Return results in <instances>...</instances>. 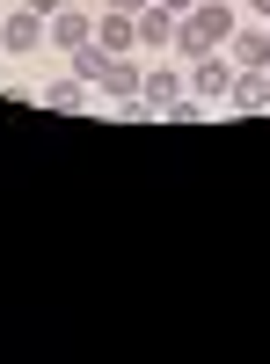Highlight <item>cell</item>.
Instances as JSON below:
<instances>
[{"label":"cell","mask_w":270,"mask_h":364,"mask_svg":"<svg viewBox=\"0 0 270 364\" xmlns=\"http://www.w3.org/2000/svg\"><path fill=\"white\" fill-rule=\"evenodd\" d=\"M234 22H242V15H234V0H197V8L175 22V51H183V58L219 51V44L234 37Z\"/></svg>","instance_id":"1"},{"label":"cell","mask_w":270,"mask_h":364,"mask_svg":"<svg viewBox=\"0 0 270 364\" xmlns=\"http://www.w3.org/2000/svg\"><path fill=\"white\" fill-rule=\"evenodd\" d=\"M183 95H190V80L175 73V66H154V73L139 80V95H132L125 109H132V117H168V102H183Z\"/></svg>","instance_id":"2"},{"label":"cell","mask_w":270,"mask_h":364,"mask_svg":"<svg viewBox=\"0 0 270 364\" xmlns=\"http://www.w3.org/2000/svg\"><path fill=\"white\" fill-rule=\"evenodd\" d=\"M227 58H234V73H263L270 66V22H234Z\"/></svg>","instance_id":"3"},{"label":"cell","mask_w":270,"mask_h":364,"mask_svg":"<svg viewBox=\"0 0 270 364\" xmlns=\"http://www.w3.org/2000/svg\"><path fill=\"white\" fill-rule=\"evenodd\" d=\"M190 87H197L204 102H227V95H234V58H219V51L190 58Z\"/></svg>","instance_id":"4"},{"label":"cell","mask_w":270,"mask_h":364,"mask_svg":"<svg viewBox=\"0 0 270 364\" xmlns=\"http://www.w3.org/2000/svg\"><path fill=\"white\" fill-rule=\"evenodd\" d=\"M0 37H8V51H37V44L51 37V22H44L37 8H15L8 22H0Z\"/></svg>","instance_id":"5"},{"label":"cell","mask_w":270,"mask_h":364,"mask_svg":"<svg viewBox=\"0 0 270 364\" xmlns=\"http://www.w3.org/2000/svg\"><path fill=\"white\" fill-rule=\"evenodd\" d=\"M139 80H146V73L132 66V51H110V66H103V80H95V87H103L110 102H132V95H139Z\"/></svg>","instance_id":"6"},{"label":"cell","mask_w":270,"mask_h":364,"mask_svg":"<svg viewBox=\"0 0 270 364\" xmlns=\"http://www.w3.org/2000/svg\"><path fill=\"white\" fill-rule=\"evenodd\" d=\"M88 37H95V15H88V8H58L51 15V44L58 51H81Z\"/></svg>","instance_id":"7"},{"label":"cell","mask_w":270,"mask_h":364,"mask_svg":"<svg viewBox=\"0 0 270 364\" xmlns=\"http://www.w3.org/2000/svg\"><path fill=\"white\" fill-rule=\"evenodd\" d=\"M95 44H103V51H139V15H117V8H103V22H95Z\"/></svg>","instance_id":"8"},{"label":"cell","mask_w":270,"mask_h":364,"mask_svg":"<svg viewBox=\"0 0 270 364\" xmlns=\"http://www.w3.org/2000/svg\"><path fill=\"white\" fill-rule=\"evenodd\" d=\"M175 22H183L175 8H161V0H146V8H139V44H175Z\"/></svg>","instance_id":"9"},{"label":"cell","mask_w":270,"mask_h":364,"mask_svg":"<svg viewBox=\"0 0 270 364\" xmlns=\"http://www.w3.org/2000/svg\"><path fill=\"white\" fill-rule=\"evenodd\" d=\"M234 102L242 109H270V73H234Z\"/></svg>","instance_id":"10"},{"label":"cell","mask_w":270,"mask_h":364,"mask_svg":"<svg viewBox=\"0 0 270 364\" xmlns=\"http://www.w3.org/2000/svg\"><path fill=\"white\" fill-rule=\"evenodd\" d=\"M44 102H51V109H81V102H88V80H81V73L51 80V87H44Z\"/></svg>","instance_id":"11"},{"label":"cell","mask_w":270,"mask_h":364,"mask_svg":"<svg viewBox=\"0 0 270 364\" xmlns=\"http://www.w3.org/2000/svg\"><path fill=\"white\" fill-rule=\"evenodd\" d=\"M103 66H110V51H103L95 37H88V44L73 51V73H81V80H103Z\"/></svg>","instance_id":"12"},{"label":"cell","mask_w":270,"mask_h":364,"mask_svg":"<svg viewBox=\"0 0 270 364\" xmlns=\"http://www.w3.org/2000/svg\"><path fill=\"white\" fill-rule=\"evenodd\" d=\"M22 8H37V15H44V22H51V15H58V8H66V0H22Z\"/></svg>","instance_id":"13"},{"label":"cell","mask_w":270,"mask_h":364,"mask_svg":"<svg viewBox=\"0 0 270 364\" xmlns=\"http://www.w3.org/2000/svg\"><path fill=\"white\" fill-rule=\"evenodd\" d=\"M103 8H117V15H139V8H146V0H103Z\"/></svg>","instance_id":"14"},{"label":"cell","mask_w":270,"mask_h":364,"mask_svg":"<svg viewBox=\"0 0 270 364\" xmlns=\"http://www.w3.org/2000/svg\"><path fill=\"white\" fill-rule=\"evenodd\" d=\"M249 22H270V0H249Z\"/></svg>","instance_id":"15"},{"label":"cell","mask_w":270,"mask_h":364,"mask_svg":"<svg viewBox=\"0 0 270 364\" xmlns=\"http://www.w3.org/2000/svg\"><path fill=\"white\" fill-rule=\"evenodd\" d=\"M0 51H8V37H0Z\"/></svg>","instance_id":"16"}]
</instances>
